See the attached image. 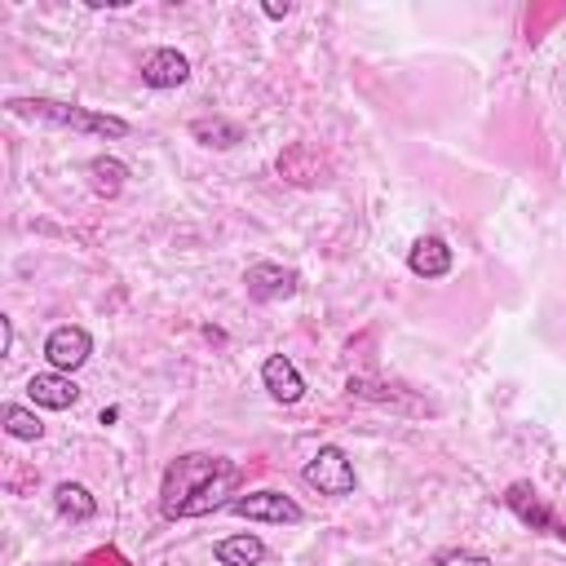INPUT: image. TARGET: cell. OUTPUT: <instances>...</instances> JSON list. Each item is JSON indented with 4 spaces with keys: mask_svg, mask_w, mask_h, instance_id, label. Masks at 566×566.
Masks as SVG:
<instances>
[{
    "mask_svg": "<svg viewBox=\"0 0 566 566\" xmlns=\"http://www.w3.org/2000/svg\"><path fill=\"white\" fill-rule=\"evenodd\" d=\"M0 354H13V318L0 314Z\"/></svg>",
    "mask_w": 566,
    "mask_h": 566,
    "instance_id": "ffe728a7",
    "label": "cell"
},
{
    "mask_svg": "<svg viewBox=\"0 0 566 566\" xmlns=\"http://www.w3.org/2000/svg\"><path fill=\"white\" fill-rule=\"evenodd\" d=\"M53 509H57L62 517H71V522L97 517V500H93L88 486H80V482H57V486H53Z\"/></svg>",
    "mask_w": 566,
    "mask_h": 566,
    "instance_id": "9a60e30c",
    "label": "cell"
},
{
    "mask_svg": "<svg viewBox=\"0 0 566 566\" xmlns=\"http://www.w3.org/2000/svg\"><path fill=\"white\" fill-rule=\"evenodd\" d=\"M243 287L256 305H274V301H292L301 292V279H296V270H283L274 261H256V265H248Z\"/></svg>",
    "mask_w": 566,
    "mask_h": 566,
    "instance_id": "8992f818",
    "label": "cell"
},
{
    "mask_svg": "<svg viewBox=\"0 0 566 566\" xmlns=\"http://www.w3.org/2000/svg\"><path fill=\"white\" fill-rule=\"evenodd\" d=\"M301 478H305V486H314L318 495H349L354 486H358V473H354V460L336 447V442H323L310 460H305V469H301Z\"/></svg>",
    "mask_w": 566,
    "mask_h": 566,
    "instance_id": "3957f363",
    "label": "cell"
},
{
    "mask_svg": "<svg viewBox=\"0 0 566 566\" xmlns=\"http://www.w3.org/2000/svg\"><path fill=\"white\" fill-rule=\"evenodd\" d=\"M429 566H495L486 553H469V548H438L429 557Z\"/></svg>",
    "mask_w": 566,
    "mask_h": 566,
    "instance_id": "ac0fdd59",
    "label": "cell"
},
{
    "mask_svg": "<svg viewBox=\"0 0 566 566\" xmlns=\"http://www.w3.org/2000/svg\"><path fill=\"white\" fill-rule=\"evenodd\" d=\"M0 420H4V433L18 438V442L44 438V420H40L31 407H22V402H4V407H0Z\"/></svg>",
    "mask_w": 566,
    "mask_h": 566,
    "instance_id": "e0dca14e",
    "label": "cell"
},
{
    "mask_svg": "<svg viewBox=\"0 0 566 566\" xmlns=\"http://www.w3.org/2000/svg\"><path fill=\"white\" fill-rule=\"evenodd\" d=\"M4 106H9V115L40 119V124L71 128V133H88V137H128V119L106 115V111H88V106H75V102H57V97H9Z\"/></svg>",
    "mask_w": 566,
    "mask_h": 566,
    "instance_id": "7a4b0ae2",
    "label": "cell"
},
{
    "mask_svg": "<svg viewBox=\"0 0 566 566\" xmlns=\"http://www.w3.org/2000/svg\"><path fill=\"white\" fill-rule=\"evenodd\" d=\"M234 517H248V522H274V526H296L301 517H305V509L292 500V495H283V491H248V495H234L230 504H226Z\"/></svg>",
    "mask_w": 566,
    "mask_h": 566,
    "instance_id": "277c9868",
    "label": "cell"
},
{
    "mask_svg": "<svg viewBox=\"0 0 566 566\" xmlns=\"http://www.w3.org/2000/svg\"><path fill=\"white\" fill-rule=\"evenodd\" d=\"M80 566H128V557H124L119 548H93Z\"/></svg>",
    "mask_w": 566,
    "mask_h": 566,
    "instance_id": "d6986e66",
    "label": "cell"
},
{
    "mask_svg": "<svg viewBox=\"0 0 566 566\" xmlns=\"http://www.w3.org/2000/svg\"><path fill=\"white\" fill-rule=\"evenodd\" d=\"M451 265H455V252H451V243L438 239V234H420V239L411 243V252H407V270H411L416 279H447Z\"/></svg>",
    "mask_w": 566,
    "mask_h": 566,
    "instance_id": "30bf717a",
    "label": "cell"
},
{
    "mask_svg": "<svg viewBox=\"0 0 566 566\" xmlns=\"http://www.w3.org/2000/svg\"><path fill=\"white\" fill-rule=\"evenodd\" d=\"M243 469L226 455L212 451H186L164 469L159 482V513L168 522H186V517H208L217 509H226L234 500Z\"/></svg>",
    "mask_w": 566,
    "mask_h": 566,
    "instance_id": "6da1fadb",
    "label": "cell"
},
{
    "mask_svg": "<svg viewBox=\"0 0 566 566\" xmlns=\"http://www.w3.org/2000/svg\"><path fill=\"white\" fill-rule=\"evenodd\" d=\"M504 504H509V513H513L522 526L544 531V535H566V526L557 522V513L544 504V495H539L531 482H513V486L504 491Z\"/></svg>",
    "mask_w": 566,
    "mask_h": 566,
    "instance_id": "52a82bcc",
    "label": "cell"
},
{
    "mask_svg": "<svg viewBox=\"0 0 566 566\" xmlns=\"http://www.w3.org/2000/svg\"><path fill=\"white\" fill-rule=\"evenodd\" d=\"M124 181H128V164L124 159H115V155H93L88 159V186H93L97 199H115L124 190Z\"/></svg>",
    "mask_w": 566,
    "mask_h": 566,
    "instance_id": "5bb4252c",
    "label": "cell"
},
{
    "mask_svg": "<svg viewBox=\"0 0 566 566\" xmlns=\"http://www.w3.org/2000/svg\"><path fill=\"white\" fill-rule=\"evenodd\" d=\"M274 168H279V177L292 181V186H318V181H327V159H323L318 146H310V142L283 146V155H279Z\"/></svg>",
    "mask_w": 566,
    "mask_h": 566,
    "instance_id": "ba28073f",
    "label": "cell"
},
{
    "mask_svg": "<svg viewBox=\"0 0 566 566\" xmlns=\"http://www.w3.org/2000/svg\"><path fill=\"white\" fill-rule=\"evenodd\" d=\"M27 398L35 402V407H44V411H66V407H75L80 402V385L66 376V371H35L31 380H27Z\"/></svg>",
    "mask_w": 566,
    "mask_h": 566,
    "instance_id": "9c48e42d",
    "label": "cell"
},
{
    "mask_svg": "<svg viewBox=\"0 0 566 566\" xmlns=\"http://www.w3.org/2000/svg\"><path fill=\"white\" fill-rule=\"evenodd\" d=\"M287 13H292V4H287V0H283V4H274V0L265 4V18H287Z\"/></svg>",
    "mask_w": 566,
    "mask_h": 566,
    "instance_id": "44dd1931",
    "label": "cell"
},
{
    "mask_svg": "<svg viewBox=\"0 0 566 566\" xmlns=\"http://www.w3.org/2000/svg\"><path fill=\"white\" fill-rule=\"evenodd\" d=\"M88 354H93V336L80 323H62V327H53L44 336V358H49L53 371H66L71 376V371H80L88 363Z\"/></svg>",
    "mask_w": 566,
    "mask_h": 566,
    "instance_id": "5b68a950",
    "label": "cell"
},
{
    "mask_svg": "<svg viewBox=\"0 0 566 566\" xmlns=\"http://www.w3.org/2000/svg\"><path fill=\"white\" fill-rule=\"evenodd\" d=\"M212 553H217L221 566H261L270 548H265L261 535H248V531H243V535H226V539H217Z\"/></svg>",
    "mask_w": 566,
    "mask_h": 566,
    "instance_id": "4fadbf2b",
    "label": "cell"
},
{
    "mask_svg": "<svg viewBox=\"0 0 566 566\" xmlns=\"http://www.w3.org/2000/svg\"><path fill=\"white\" fill-rule=\"evenodd\" d=\"M190 80V57L177 49H150L142 57V84L146 88H177Z\"/></svg>",
    "mask_w": 566,
    "mask_h": 566,
    "instance_id": "8fae6325",
    "label": "cell"
},
{
    "mask_svg": "<svg viewBox=\"0 0 566 566\" xmlns=\"http://www.w3.org/2000/svg\"><path fill=\"white\" fill-rule=\"evenodd\" d=\"M190 137H195L199 146H212V150H230L234 142H243V128H239L234 119L212 115V119H195V124H190Z\"/></svg>",
    "mask_w": 566,
    "mask_h": 566,
    "instance_id": "2e32d148",
    "label": "cell"
},
{
    "mask_svg": "<svg viewBox=\"0 0 566 566\" xmlns=\"http://www.w3.org/2000/svg\"><path fill=\"white\" fill-rule=\"evenodd\" d=\"M261 385L270 389L274 402H301L305 398V380H301V371L287 354H270L261 363Z\"/></svg>",
    "mask_w": 566,
    "mask_h": 566,
    "instance_id": "7c38bea8",
    "label": "cell"
}]
</instances>
